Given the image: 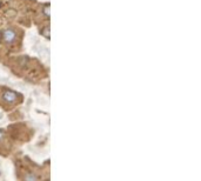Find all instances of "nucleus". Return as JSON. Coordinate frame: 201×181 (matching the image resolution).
I'll list each match as a JSON object with an SVG mask.
<instances>
[{"instance_id":"3","label":"nucleus","mask_w":201,"mask_h":181,"mask_svg":"<svg viewBox=\"0 0 201 181\" xmlns=\"http://www.w3.org/2000/svg\"><path fill=\"white\" fill-rule=\"evenodd\" d=\"M4 136H5V135H4V132H2V131H0V142L2 141V139H4Z\"/></svg>"},{"instance_id":"4","label":"nucleus","mask_w":201,"mask_h":181,"mask_svg":"<svg viewBox=\"0 0 201 181\" xmlns=\"http://www.w3.org/2000/svg\"><path fill=\"white\" fill-rule=\"evenodd\" d=\"M0 5H1V2H0Z\"/></svg>"},{"instance_id":"2","label":"nucleus","mask_w":201,"mask_h":181,"mask_svg":"<svg viewBox=\"0 0 201 181\" xmlns=\"http://www.w3.org/2000/svg\"><path fill=\"white\" fill-rule=\"evenodd\" d=\"M2 98H4V100L6 101L7 104H13L17 101L18 99V94L15 93V92H12V91H5L4 92V95H2Z\"/></svg>"},{"instance_id":"1","label":"nucleus","mask_w":201,"mask_h":181,"mask_svg":"<svg viewBox=\"0 0 201 181\" xmlns=\"http://www.w3.org/2000/svg\"><path fill=\"white\" fill-rule=\"evenodd\" d=\"M15 39H17V33H15V31H13V30L8 28V30H5L2 32V40H4V42H6V44H13L14 41H15Z\"/></svg>"}]
</instances>
